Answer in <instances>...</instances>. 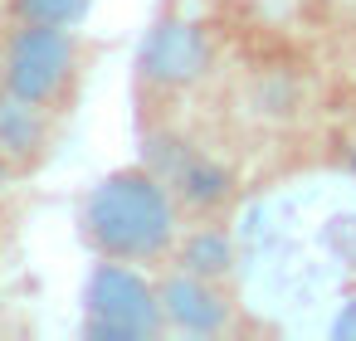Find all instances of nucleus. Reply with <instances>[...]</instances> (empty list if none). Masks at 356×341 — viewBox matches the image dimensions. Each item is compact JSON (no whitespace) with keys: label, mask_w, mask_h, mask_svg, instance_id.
<instances>
[{"label":"nucleus","mask_w":356,"mask_h":341,"mask_svg":"<svg viewBox=\"0 0 356 341\" xmlns=\"http://www.w3.org/2000/svg\"><path fill=\"white\" fill-rule=\"evenodd\" d=\"M79 224L98 258L161 263L181 239V200L152 166H127L88 190Z\"/></svg>","instance_id":"f257e3e1"},{"label":"nucleus","mask_w":356,"mask_h":341,"mask_svg":"<svg viewBox=\"0 0 356 341\" xmlns=\"http://www.w3.org/2000/svg\"><path fill=\"white\" fill-rule=\"evenodd\" d=\"M166 312H161V288L122 258L93 263L83 283V336H108V341H142L161 336Z\"/></svg>","instance_id":"f03ea898"},{"label":"nucleus","mask_w":356,"mask_h":341,"mask_svg":"<svg viewBox=\"0 0 356 341\" xmlns=\"http://www.w3.org/2000/svg\"><path fill=\"white\" fill-rule=\"evenodd\" d=\"M79 64H83L79 30L15 20V30L6 35V44H0V88H10L15 98L40 103V108L54 113V103L74 83Z\"/></svg>","instance_id":"7ed1b4c3"},{"label":"nucleus","mask_w":356,"mask_h":341,"mask_svg":"<svg viewBox=\"0 0 356 341\" xmlns=\"http://www.w3.org/2000/svg\"><path fill=\"white\" fill-rule=\"evenodd\" d=\"M147 166L176 190L181 210H195V215H215L229 200V190H234V176L220 161L200 156L186 137H152Z\"/></svg>","instance_id":"20e7f679"},{"label":"nucleus","mask_w":356,"mask_h":341,"mask_svg":"<svg viewBox=\"0 0 356 341\" xmlns=\"http://www.w3.org/2000/svg\"><path fill=\"white\" fill-rule=\"evenodd\" d=\"M137 64H142V78L156 88H191L210 69V40L195 20H161L142 40Z\"/></svg>","instance_id":"39448f33"},{"label":"nucleus","mask_w":356,"mask_h":341,"mask_svg":"<svg viewBox=\"0 0 356 341\" xmlns=\"http://www.w3.org/2000/svg\"><path fill=\"white\" fill-rule=\"evenodd\" d=\"M161 288V312H166V331H186V336H220L234 322V307L225 297V288L215 278L186 273L171 263V273L156 283Z\"/></svg>","instance_id":"423d86ee"},{"label":"nucleus","mask_w":356,"mask_h":341,"mask_svg":"<svg viewBox=\"0 0 356 341\" xmlns=\"http://www.w3.org/2000/svg\"><path fill=\"white\" fill-rule=\"evenodd\" d=\"M49 151V108L15 98L10 88H0V156L10 171L35 166Z\"/></svg>","instance_id":"0eeeda50"},{"label":"nucleus","mask_w":356,"mask_h":341,"mask_svg":"<svg viewBox=\"0 0 356 341\" xmlns=\"http://www.w3.org/2000/svg\"><path fill=\"white\" fill-rule=\"evenodd\" d=\"M176 268H186V273H200V278H215V283H225L229 273H234V239L220 229V224H200V229H191V234H181L176 239Z\"/></svg>","instance_id":"6e6552de"},{"label":"nucleus","mask_w":356,"mask_h":341,"mask_svg":"<svg viewBox=\"0 0 356 341\" xmlns=\"http://www.w3.org/2000/svg\"><path fill=\"white\" fill-rule=\"evenodd\" d=\"M93 10V0H10V15L25 25H59V30H79Z\"/></svg>","instance_id":"1a4fd4ad"},{"label":"nucleus","mask_w":356,"mask_h":341,"mask_svg":"<svg viewBox=\"0 0 356 341\" xmlns=\"http://www.w3.org/2000/svg\"><path fill=\"white\" fill-rule=\"evenodd\" d=\"M6 171H10V166H6V156H0V181H6Z\"/></svg>","instance_id":"9d476101"},{"label":"nucleus","mask_w":356,"mask_h":341,"mask_svg":"<svg viewBox=\"0 0 356 341\" xmlns=\"http://www.w3.org/2000/svg\"><path fill=\"white\" fill-rule=\"evenodd\" d=\"M351 171H356V151H351Z\"/></svg>","instance_id":"9b49d317"}]
</instances>
